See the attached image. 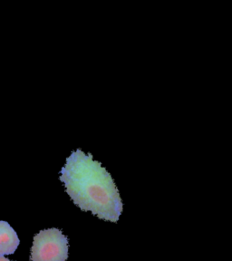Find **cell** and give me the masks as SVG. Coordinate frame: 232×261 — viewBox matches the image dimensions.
Wrapping results in <instances>:
<instances>
[{"label": "cell", "mask_w": 232, "mask_h": 261, "mask_svg": "<svg viewBox=\"0 0 232 261\" xmlns=\"http://www.w3.org/2000/svg\"><path fill=\"white\" fill-rule=\"evenodd\" d=\"M60 180L73 203L101 220L116 223L123 208L110 173L91 153L78 149L65 161Z\"/></svg>", "instance_id": "obj_1"}, {"label": "cell", "mask_w": 232, "mask_h": 261, "mask_svg": "<svg viewBox=\"0 0 232 261\" xmlns=\"http://www.w3.org/2000/svg\"><path fill=\"white\" fill-rule=\"evenodd\" d=\"M0 261H12L6 257H0Z\"/></svg>", "instance_id": "obj_4"}, {"label": "cell", "mask_w": 232, "mask_h": 261, "mask_svg": "<svg viewBox=\"0 0 232 261\" xmlns=\"http://www.w3.org/2000/svg\"><path fill=\"white\" fill-rule=\"evenodd\" d=\"M68 239L58 228L41 230L34 237L31 261H66L68 257Z\"/></svg>", "instance_id": "obj_2"}, {"label": "cell", "mask_w": 232, "mask_h": 261, "mask_svg": "<svg viewBox=\"0 0 232 261\" xmlns=\"http://www.w3.org/2000/svg\"><path fill=\"white\" fill-rule=\"evenodd\" d=\"M19 244L20 240L11 225L0 220V257L12 255Z\"/></svg>", "instance_id": "obj_3"}]
</instances>
